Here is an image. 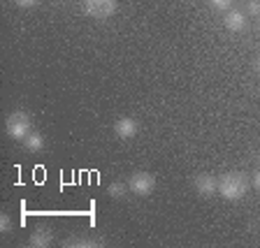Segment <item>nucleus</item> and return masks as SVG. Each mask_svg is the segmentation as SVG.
Listing matches in <instances>:
<instances>
[{"label": "nucleus", "instance_id": "nucleus-1", "mask_svg": "<svg viewBox=\"0 0 260 248\" xmlns=\"http://www.w3.org/2000/svg\"><path fill=\"white\" fill-rule=\"evenodd\" d=\"M249 188H251V181L242 172H225L218 179V195L228 202L242 200L244 195L249 193Z\"/></svg>", "mask_w": 260, "mask_h": 248}, {"label": "nucleus", "instance_id": "nucleus-2", "mask_svg": "<svg viewBox=\"0 0 260 248\" xmlns=\"http://www.w3.org/2000/svg\"><path fill=\"white\" fill-rule=\"evenodd\" d=\"M5 128H7V135L12 137V139H26L28 135H30V130H32V121L30 116H28L26 112H12L10 116H7L5 121Z\"/></svg>", "mask_w": 260, "mask_h": 248}, {"label": "nucleus", "instance_id": "nucleus-3", "mask_svg": "<svg viewBox=\"0 0 260 248\" xmlns=\"http://www.w3.org/2000/svg\"><path fill=\"white\" fill-rule=\"evenodd\" d=\"M128 188L135 195H140V197H146V195H151L153 188H156V176L149 172H135L128 179Z\"/></svg>", "mask_w": 260, "mask_h": 248}, {"label": "nucleus", "instance_id": "nucleus-4", "mask_svg": "<svg viewBox=\"0 0 260 248\" xmlns=\"http://www.w3.org/2000/svg\"><path fill=\"white\" fill-rule=\"evenodd\" d=\"M116 0H84V12L95 19H107L116 12Z\"/></svg>", "mask_w": 260, "mask_h": 248}, {"label": "nucleus", "instance_id": "nucleus-5", "mask_svg": "<svg viewBox=\"0 0 260 248\" xmlns=\"http://www.w3.org/2000/svg\"><path fill=\"white\" fill-rule=\"evenodd\" d=\"M193 186L200 197H211V195L218 193V179H214L211 174H198Z\"/></svg>", "mask_w": 260, "mask_h": 248}, {"label": "nucleus", "instance_id": "nucleus-6", "mask_svg": "<svg viewBox=\"0 0 260 248\" xmlns=\"http://www.w3.org/2000/svg\"><path fill=\"white\" fill-rule=\"evenodd\" d=\"M137 132H140V123L135 119H130V116H123V119L114 123V135L119 139H133Z\"/></svg>", "mask_w": 260, "mask_h": 248}, {"label": "nucleus", "instance_id": "nucleus-7", "mask_svg": "<svg viewBox=\"0 0 260 248\" xmlns=\"http://www.w3.org/2000/svg\"><path fill=\"white\" fill-rule=\"evenodd\" d=\"M51 241H54L51 230H47V227H38V230L30 234L28 246H30V248H49V246H51Z\"/></svg>", "mask_w": 260, "mask_h": 248}, {"label": "nucleus", "instance_id": "nucleus-8", "mask_svg": "<svg viewBox=\"0 0 260 248\" xmlns=\"http://www.w3.org/2000/svg\"><path fill=\"white\" fill-rule=\"evenodd\" d=\"M223 23H225V28L230 32H242L246 30V16L242 14V12L233 10V12H228L225 19H223Z\"/></svg>", "mask_w": 260, "mask_h": 248}, {"label": "nucleus", "instance_id": "nucleus-9", "mask_svg": "<svg viewBox=\"0 0 260 248\" xmlns=\"http://www.w3.org/2000/svg\"><path fill=\"white\" fill-rule=\"evenodd\" d=\"M63 246H65V248H72V246H77V248H95V246H103V241H100V239L70 237V239H68V241H63Z\"/></svg>", "mask_w": 260, "mask_h": 248}, {"label": "nucleus", "instance_id": "nucleus-10", "mask_svg": "<svg viewBox=\"0 0 260 248\" xmlns=\"http://www.w3.org/2000/svg\"><path fill=\"white\" fill-rule=\"evenodd\" d=\"M23 146H26L30 153H38L44 149V137L40 135V132H30V135L23 139Z\"/></svg>", "mask_w": 260, "mask_h": 248}, {"label": "nucleus", "instance_id": "nucleus-11", "mask_svg": "<svg viewBox=\"0 0 260 248\" xmlns=\"http://www.w3.org/2000/svg\"><path fill=\"white\" fill-rule=\"evenodd\" d=\"M128 184H121V181H114V184L107 186V195L109 197H116V200H121V197H125V193H128Z\"/></svg>", "mask_w": 260, "mask_h": 248}, {"label": "nucleus", "instance_id": "nucleus-12", "mask_svg": "<svg viewBox=\"0 0 260 248\" xmlns=\"http://www.w3.org/2000/svg\"><path fill=\"white\" fill-rule=\"evenodd\" d=\"M10 230H12L10 214H0V232H10Z\"/></svg>", "mask_w": 260, "mask_h": 248}, {"label": "nucleus", "instance_id": "nucleus-13", "mask_svg": "<svg viewBox=\"0 0 260 248\" xmlns=\"http://www.w3.org/2000/svg\"><path fill=\"white\" fill-rule=\"evenodd\" d=\"M246 12L251 16H260V0H249L246 3Z\"/></svg>", "mask_w": 260, "mask_h": 248}, {"label": "nucleus", "instance_id": "nucleus-14", "mask_svg": "<svg viewBox=\"0 0 260 248\" xmlns=\"http://www.w3.org/2000/svg\"><path fill=\"white\" fill-rule=\"evenodd\" d=\"M211 3V7H214V10H221V12H225L228 7L233 5V0H209Z\"/></svg>", "mask_w": 260, "mask_h": 248}, {"label": "nucleus", "instance_id": "nucleus-15", "mask_svg": "<svg viewBox=\"0 0 260 248\" xmlns=\"http://www.w3.org/2000/svg\"><path fill=\"white\" fill-rule=\"evenodd\" d=\"M40 0H14V5L16 7H35Z\"/></svg>", "mask_w": 260, "mask_h": 248}, {"label": "nucleus", "instance_id": "nucleus-16", "mask_svg": "<svg viewBox=\"0 0 260 248\" xmlns=\"http://www.w3.org/2000/svg\"><path fill=\"white\" fill-rule=\"evenodd\" d=\"M251 186H253L255 190H260V167L253 172V176H251Z\"/></svg>", "mask_w": 260, "mask_h": 248}, {"label": "nucleus", "instance_id": "nucleus-17", "mask_svg": "<svg viewBox=\"0 0 260 248\" xmlns=\"http://www.w3.org/2000/svg\"><path fill=\"white\" fill-rule=\"evenodd\" d=\"M253 67H255V72L260 75V58H255V63H253Z\"/></svg>", "mask_w": 260, "mask_h": 248}, {"label": "nucleus", "instance_id": "nucleus-18", "mask_svg": "<svg viewBox=\"0 0 260 248\" xmlns=\"http://www.w3.org/2000/svg\"><path fill=\"white\" fill-rule=\"evenodd\" d=\"M255 165H258V167H260V151L255 153Z\"/></svg>", "mask_w": 260, "mask_h": 248}, {"label": "nucleus", "instance_id": "nucleus-19", "mask_svg": "<svg viewBox=\"0 0 260 248\" xmlns=\"http://www.w3.org/2000/svg\"><path fill=\"white\" fill-rule=\"evenodd\" d=\"M258 23H260V16H258Z\"/></svg>", "mask_w": 260, "mask_h": 248}]
</instances>
